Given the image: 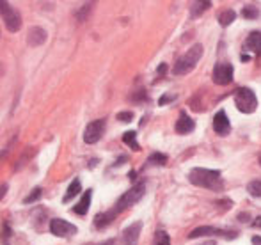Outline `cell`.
<instances>
[{
    "instance_id": "6da1fadb",
    "label": "cell",
    "mask_w": 261,
    "mask_h": 245,
    "mask_svg": "<svg viewBox=\"0 0 261 245\" xmlns=\"http://www.w3.org/2000/svg\"><path fill=\"white\" fill-rule=\"evenodd\" d=\"M189 181L194 186H199V188H208V190H222L224 181L220 171L213 169H204V167H194L189 173Z\"/></svg>"
},
{
    "instance_id": "7a4b0ae2",
    "label": "cell",
    "mask_w": 261,
    "mask_h": 245,
    "mask_svg": "<svg viewBox=\"0 0 261 245\" xmlns=\"http://www.w3.org/2000/svg\"><path fill=\"white\" fill-rule=\"evenodd\" d=\"M203 52H204L203 45H199V43L190 46V48L174 62L172 73H174V75H187V73H190L197 66V62H199L201 57H203Z\"/></svg>"
},
{
    "instance_id": "3957f363",
    "label": "cell",
    "mask_w": 261,
    "mask_h": 245,
    "mask_svg": "<svg viewBox=\"0 0 261 245\" xmlns=\"http://www.w3.org/2000/svg\"><path fill=\"white\" fill-rule=\"evenodd\" d=\"M144 194H146V181H139V183H135L128 192H124L123 196L117 199L116 206H114L112 210L119 215L121 211L128 210V208H132L135 203H139V201L144 197Z\"/></svg>"
},
{
    "instance_id": "277c9868",
    "label": "cell",
    "mask_w": 261,
    "mask_h": 245,
    "mask_svg": "<svg viewBox=\"0 0 261 245\" xmlns=\"http://www.w3.org/2000/svg\"><path fill=\"white\" fill-rule=\"evenodd\" d=\"M234 105L242 114H252L258 108V98L256 93L249 87H240L234 93Z\"/></svg>"
},
{
    "instance_id": "5b68a950",
    "label": "cell",
    "mask_w": 261,
    "mask_h": 245,
    "mask_svg": "<svg viewBox=\"0 0 261 245\" xmlns=\"http://www.w3.org/2000/svg\"><path fill=\"white\" fill-rule=\"evenodd\" d=\"M0 14H2L4 25L9 32H18L21 29V16L14 7L7 2H0Z\"/></svg>"
},
{
    "instance_id": "8992f818",
    "label": "cell",
    "mask_w": 261,
    "mask_h": 245,
    "mask_svg": "<svg viewBox=\"0 0 261 245\" xmlns=\"http://www.w3.org/2000/svg\"><path fill=\"white\" fill-rule=\"evenodd\" d=\"M233 75H234L233 64H229V62H219L213 68L212 78L217 86H227V84L233 82Z\"/></svg>"
},
{
    "instance_id": "52a82bcc",
    "label": "cell",
    "mask_w": 261,
    "mask_h": 245,
    "mask_svg": "<svg viewBox=\"0 0 261 245\" xmlns=\"http://www.w3.org/2000/svg\"><path fill=\"white\" fill-rule=\"evenodd\" d=\"M105 119H96V121H91L84 130V141L86 144H96L105 133Z\"/></svg>"
},
{
    "instance_id": "ba28073f",
    "label": "cell",
    "mask_w": 261,
    "mask_h": 245,
    "mask_svg": "<svg viewBox=\"0 0 261 245\" xmlns=\"http://www.w3.org/2000/svg\"><path fill=\"white\" fill-rule=\"evenodd\" d=\"M50 231L52 235H55L57 238H69V236L76 235V226L71 224V222L64 221V219H54L50 222Z\"/></svg>"
},
{
    "instance_id": "9c48e42d",
    "label": "cell",
    "mask_w": 261,
    "mask_h": 245,
    "mask_svg": "<svg viewBox=\"0 0 261 245\" xmlns=\"http://www.w3.org/2000/svg\"><path fill=\"white\" fill-rule=\"evenodd\" d=\"M229 236V238H237V233L231 231H224V229H219V228H213V226H201V228H196L194 231H190L189 235V240H194V238H199V236Z\"/></svg>"
},
{
    "instance_id": "30bf717a",
    "label": "cell",
    "mask_w": 261,
    "mask_h": 245,
    "mask_svg": "<svg viewBox=\"0 0 261 245\" xmlns=\"http://www.w3.org/2000/svg\"><path fill=\"white\" fill-rule=\"evenodd\" d=\"M213 130H215L217 135H222V137L231 131L229 119H227V114L224 111H219L213 118Z\"/></svg>"
},
{
    "instance_id": "8fae6325",
    "label": "cell",
    "mask_w": 261,
    "mask_h": 245,
    "mask_svg": "<svg viewBox=\"0 0 261 245\" xmlns=\"http://www.w3.org/2000/svg\"><path fill=\"white\" fill-rule=\"evenodd\" d=\"M142 229V222H134L132 226H128L123 231V245H137L139 235H141Z\"/></svg>"
},
{
    "instance_id": "7c38bea8",
    "label": "cell",
    "mask_w": 261,
    "mask_h": 245,
    "mask_svg": "<svg viewBox=\"0 0 261 245\" xmlns=\"http://www.w3.org/2000/svg\"><path fill=\"white\" fill-rule=\"evenodd\" d=\"M194 128H196V123L192 121V118H190L187 112H181L178 121H176V131L181 135H187V133H190V131H194Z\"/></svg>"
},
{
    "instance_id": "4fadbf2b",
    "label": "cell",
    "mask_w": 261,
    "mask_h": 245,
    "mask_svg": "<svg viewBox=\"0 0 261 245\" xmlns=\"http://www.w3.org/2000/svg\"><path fill=\"white\" fill-rule=\"evenodd\" d=\"M46 41V31L41 27H32L29 31V36H27V43L29 46H39Z\"/></svg>"
},
{
    "instance_id": "5bb4252c",
    "label": "cell",
    "mask_w": 261,
    "mask_h": 245,
    "mask_svg": "<svg viewBox=\"0 0 261 245\" xmlns=\"http://www.w3.org/2000/svg\"><path fill=\"white\" fill-rule=\"evenodd\" d=\"M91 199H93V190L87 188L86 194L82 196V199L79 201V204H76V206H73V211H75L76 215H86L87 211H89Z\"/></svg>"
},
{
    "instance_id": "9a60e30c",
    "label": "cell",
    "mask_w": 261,
    "mask_h": 245,
    "mask_svg": "<svg viewBox=\"0 0 261 245\" xmlns=\"http://www.w3.org/2000/svg\"><path fill=\"white\" fill-rule=\"evenodd\" d=\"M116 217H117V213H116L114 210H109V211H105V213H98L96 217H94V228L103 229V228H107V226H109L110 222H112Z\"/></svg>"
},
{
    "instance_id": "2e32d148",
    "label": "cell",
    "mask_w": 261,
    "mask_h": 245,
    "mask_svg": "<svg viewBox=\"0 0 261 245\" xmlns=\"http://www.w3.org/2000/svg\"><path fill=\"white\" fill-rule=\"evenodd\" d=\"M80 192H82V185H80L79 178H75V180L71 181V185L68 186V190H66V196L62 197V203H69V201L75 199Z\"/></svg>"
},
{
    "instance_id": "e0dca14e",
    "label": "cell",
    "mask_w": 261,
    "mask_h": 245,
    "mask_svg": "<svg viewBox=\"0 0 261 245\" xmlns=\"http://www.w3.org/2000/svg\"><path fill=\"white\" fill-rule=\"evenodd\" d=\"M245 48L251 52H259L261 50V32H251L245 39Z\"/></svg>"
},
{
    "instance_id": "ac0fdd59",
    "label": "cell",
    "mask_w": 261,
    "mask_h": 245,
    "mask_svg": "<svg viewBox=\"0 0 261 245\" xmlns=\"http://www.w3.org/2000/svg\"><path fill=\"white\" fill-rule=\"evenodd\" d=\"M123 142L128 146V148L134 149V151H139V149H141V146H139V142H137V133H135V131H126V133H123Z\"/></svg>"
},
{
    "instance_id": "d6986e66",
    "label": "cell",
    "mask_w": 261,
    "mask_h": 245,
    "mask_svg": "<svg viewBox=\"0 0 261 245\" xmlns=\"http://www.w3.org/2000/svg\"><path fill=\"white\" fill-rule=\"evenodd\" d=\"M234 18H237V13H234L233 9H226L219 14V23L222 25V27H227V25L233 23Z\"/></svg>"
},
{
    "instance_id": "ffe728a7",
    "label": "cell",
    "mask_w": 261,
    "mask_h": 245,
    "mask_svg": "<svg viewBox=\"0 0 261 245\" xmlns=\"http://www.w3.org/2000/svg\"><path fill=\"white\" fill-rule=\"evenodd\" d=\"M148 164L149 166H165L167 164V156L164 153H153V155H149Z\"/></svg>"
},
{
    "instance_id": "44dd1931",
    "label": "cell",
    "mask_w": 261,
    "mask_h": 245,
    "mask_svg": "<svg viewBox=\"0 0 261 245\" xmlns=\"http://www.w3.org/2000/svg\"><path fill=\"white\" fill-rule=\"evenodd\" d=\"M153 245H171V238L165 231L158 229L155 233V238H153Z\"/></svg>"
},
{
    "instance_id": "7402d4cb",
    "label": "cell",
    "mask_w": 261,
    "mask_h": 245,
    "mask_svg": "<svg viewBox=\"0 0 261 245\" xmlns=\"http://www.w3.org/2000/svg\"><path fill=\"white\" fill-rule=\"evenodd\" d=\"M208 7H212V2H196L192 6V18H197L199 14H203Z\"/></svg>"
},
{
    "instance_id": "603a6c76",
    "label": "cell",
    "mask_w": 261,
    "mask_h": 245,
    "mask_svg": "<svg viewBox=\"0 0 261 245\" xmlns=\"http://www.w3.org/2000/svg\"><path fill=\"white\" fill-rule=\"evenodd\" d=\"M41 196H43V188H41V186H36V188L32 190V192L29 194L27 197H25V199H23V203H25V204L36 203V201H38V199H39V197H41Z\"/></svg>"
},
{
    "instance_id": "cb8c5ba5",
    "label": "cell",
    "mask_w": 261,
    "mask_h": 245,
    "mask_svg": "<svg viewBox=\"0 0 261 245\" xmlns=\"http://www.w3.org/2000/svg\"><path fill=\"white\" fill-rule=\"evenodd\" d=\"M247 192L252 197H261V180H254L247 185Z\"/></svg>"
},
{
    "instance_id": "d4e9b609",
    "label": "cell",
    "mask_w": 261,
    "mask_h": 245,
    "mask_svg": "<svg viewBox=\"0 0 261 245\" xmlns=\"http://www.w3.org/2000/svg\"><path fill=\"white\" fill-rule=\"evenodd\" d=\"M242 16H244V18H251V20H252V18H258L259 16V11L256 9V7H252V6H247L244 11H242Z\"/></svg>"
},
{
    "instance_id": "484cf974",
    "label": "cell",
    "mask_w": 261,
    "mask_h": 245,
    "mask_svg": "<svg viewBox=\"0 0 261 245\" xmlns=\"http://www.w3.org/2000/svg\"><path fill=\"white\" fill-rule=\"evenodd\" d=\"M116 118H117V121H119V123H130L132 119H134V112H132V111L119 112V114H117Z\"/></svg>"
},
{
    "instance_id": "4316f807",
    "label": "cell",
    "mask_w": 261,
    "mask_h": 245,
    "mask_svg": "<svg viewBox=\"0 0 261 245\" xmlns=\"http://www.w3.org/2000/svg\"><path fill=\"white\" fill-rule=\"evenodd\" d=\"M172 100H176V96H171V94H165V96H162V98H160V101H158V103H160V105H165L167 101H172Z\"/></svg>"
},
{
    "instance_id": "83f0119b",
    "label": "cell",
    "mask_w": 261,
    "mask_h": 245,
    "mask_svg": "<svg viewBox=\"0 0 261 245\" xmlns=\"http://www.w3.org/2000/svg\"><path fill=\"white\" fill-rule=\"evenodd\" d=\"M116 242L114 240H107V242H101V243H87V245H114Z\"/></svg>"
},
{
    "instance_id": "f1b7e54d",
    "label": "cell",
    "mask_w": 261,
    "mask_h": 245,
    "mask_svg": "<svg viewBox=\"0 0 261 245\" xmlns=\"http://www.w3.org/2000/svg\"><path fill=\"white\" fill-rule=\"evenodd\" d=\"M252 245H261V236H252Z\"/></svg>"
},
{
    "instance_id": "f546056e",
    "label": "cell",
    "mask_w": 261,
    "mask_h": 245,
    "mask_svg": "<svg viewBox=\"0 0 261 245\" xmlns=\"http://www.w3.org/2000/svg\"><path fill=\"white\" fill-rule=\"evenodd\" d=\"M165 69H167V66H165V64H160V68H158V75H162V73H165Z\"/></svg>"
},
{
    "instance_id": "4dcf8cb0",
    "label": "cell",
    "mask_w": 261,
    "mask_h": 245,
    "mask_svg": "<svg viewBox=\"0 0 261 245\" xmlns=\"http://www.w3.org/2000/svg\"><path fill=\"white\" fill-rule=\"evenodd\" d=\"M6 190H7V185H4L2 186V194H0V199H2V197L6 196Z\"/></svg>"
},
{
    "instance_id": "1f68e13d",
    "label": "cell",
    "mask_w": 261,
    "mask_h": 245,
    "mask_svg": "<svg viewBox=\"0 0 261 245\" xmlns=\"http://www.w3.org/2000/svg\"><path fill=\"white\" fill-rule=\"evenodd\" d=\"M254 226H259V228H261V217L258 219V222H254Z\"/></svg>"
},
{
    "instance_id": "d6a6232c",
    "label": "cell",
    "mask_w": 261,
    "mask_h": 245,
    "mask_svg": "<svg viewBox=\"0 0 261 245\" xmlns=\"http://www.w3.org/2000/svg\"><path fill=\"white\" fill-rule=\"evenodd\" d=\"M201 245H215V242H204V243H201Z\"/></svg>"
},
{
    "instance_id": "836d02e7",
    "label": "cell",
    "mask_w": 261,
    "mask_h": 245,
    "mask_svg": "<svg viewBox=\"0 0 261 245\" xmlns=\"http://www.w3.org/2000/svg\"><path fill=\"white\" fill-rule=\"evenodd\" d=\"M258 162H259V166H261V153H259V156H258Z\"/></svg>"
}]
</instances>
